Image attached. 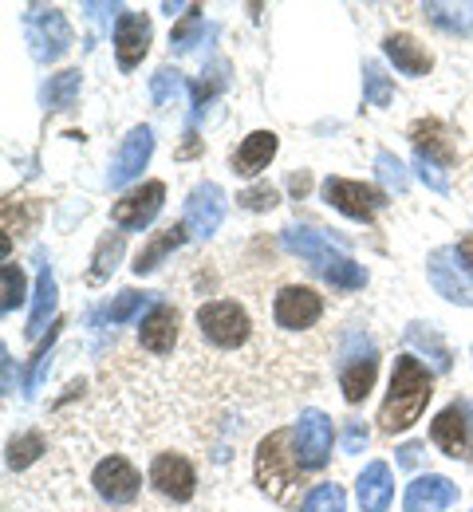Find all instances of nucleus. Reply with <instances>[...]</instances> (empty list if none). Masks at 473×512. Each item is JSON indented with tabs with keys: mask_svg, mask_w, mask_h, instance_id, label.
<instances>
[{
	"mask_svg": "<svg viewBox=\"0 0 473 512\" xmlns=\"http://www.w3.org/2000/svg\"><path fill=\"white\" fill-rule=\"evenodd\" d=\"M257 485L261 493L284 505V509H304L300 493L308 485V469L300 461V446H296V426L272 430L269 438L257 446Z\"/></svg>",
	"mask_w": 473,
	"mask_h": 512,
	"instance_id": "1",
	"label": "nucleus"
},
{
	"mask_svg": "<svg viewBox=\"0 0 473 512\" xmlns=\"http://www.w3.org/2000/svg\"><path fill=\"white\" fill-rule=\"evenodd\" d=\"M430 394H434L430 371L414 355H399L395 359V375H391V390H387V398L379 406V430L383 434H403V430H410L422 418Z\"/></svg>",
	"mask_w": 473,
	"mask_h": 512,
	"instance_id": "2",
	"label": "nucleus"
},
{
	"mask_svg": "<svg viewBox=\"0 0 473 512\" xmlns=\"http://www.w3.org/2000/svg\"><path fill=\"white\" fill-rule=\"evenodd\" d=\"M284 249L288 253H296L300 260H308L328 284H336V288H363L367 284V272L355 264V260H347L343 253H336L320 233H312V229H284Z\"/></svg>",
	"mask_w": 473,
	"mask_h": 512,
	"instance_id": "3",
	"label": "nucleus"
},
{
	"mask_svg": "<svg viewBox=\"0 0 473 512\" xmlns=\"http://www.w3.org/2000/svg\"><path fill=\"white\" fill-rule=\"evenodd\" d=\"M249 312L237 300H213L198 308V331L205 343H213L217 351H237L249 339Z\"/></svg>",
	"mask_w": 473,
	"mask_h": 512,
	"instance_id": "4",
	"label": "nucleus"
},
{
	"mask_svg": "<svg viewBox=\"0 0 473 512\" xmlns=\"http://www.w3.org/2000/svg\"><path fill=\"white\" fill-rule=\"evenodd\" d=\"M375 375H379V355L375 347L355 331L347 339V355H343V367H339V390L347 402H363L375 386Z\"/></svg>",
	"mask_w": 473,
	"mask_h": 512,
	"instance_id": "5",
	"label": "nucleus"
},
{
	"mask_svg": "<svg viewBox=\"0 0 473 512\" xmlns=\"http://www.w3.org/2000/svg\"><path fill=\"white\" fill-rule=\"evenodd\" d=\"M430 442L446 457L473 461V406L470 402H450L434 422H430Z\"/></svg>",
	"mask_w": 473,
	"mask_h": 512,
	"instance_id": "6",
	"label": "nucleus"
},
{
	"mask_svg": "<svg viewBox=\"0 0 473 512\" xmlns=\"http://www.w3.org/2000/svg\"><path fill=\"white\" fill-rule=\"evenodd\" d=\"M320 316H324V296L312 292V288L288 284L272 300V320H276V327H284V331H308V327L320 323Z\"/></svg>",
	"mask_w": 473,
	"mask_h": 512,
	"instance_id": "7",
	"label": "nucleus"
},
{
	"mask_svg": "<svg viewBox=\"0 0 473 512\" xmlns=\"http://www.w3.org/2000/svg\"><path fill=\"white\" fill-rule=\"evenodd\" d=\"M28 40L36 44L32 52H36L40 64L60 60L71 44V28L64 20V12L60 8H32L28 12Z\"/></svg>",
	"mask_w": 473,
	"mask_h": 512,
	"instance_id": "8",
	"label": "nucleus"
},
{
	"mask_svg": "<svg viewBox=\"0 0 473 512\" xmlns=\"http://www.w3.org/2000/svg\"><path fill=\"white\" fill-rule=\"evenodd\" d=\"M91 485H95V493H99L107 505H131V501H138L142 477H138V469L127 457L115 453V457H103V461L95 465Z\"/></svg>",
	"mask_w": 473,
	"mask_h": 512,
	"instance_id": "9",
	"label": "nucleus"
},
{
	"mask_svg": "<svg viewBox=\"0 0 473 512\" xmlns=\"http://www.w3.org/2000/svg\"><path fill=\"white\" fill-rule=\"evenodd\" d=\"M332 442H336V430H332V418L324 410H304L300 422H296V446H300V461L304 469H324L328 457H332Z\"/></svg>",
	"mask_w": 473,
	"mask_h": 512,
	"instance_id": "10",
	"label": "nucleus"
},
{
	"mask_svg": "<svg viewBox=\"0 0 473 512\" xmlns=\"http://www.w3.org/2000/svg\"><path fill=\"white\" fill-rule=\"evenodd\" d=\"M150 485L162 493V497H170V501H190L194 497V489H198V473H194V465L182 457V453H158L154 461H150Z\"/></svg>",
	"mask_w": 473,
	"mask_h": 512,
	"instance_id": "11",
	"label": "nucleus"
},
{
	"mask_svg": "<svg viewBox=\"0 0 473 512\" xmlns=\"http://www.w3.org/2000/svg\"><path fill=\"white\" fill-rule=\"evenodd\" d=\"M324 197L336 205L339 213H347L351 221H375V213L387 205V197L375 190V186L347 182V178H328L324 182Z\"/></svg>",
	"mask_w": 473,
	"mask_h": 512,
	"instance_id": "12",
	"label": "nucleus"
},
{
	"mask_svg": "<svg viewBox=\"0 0 473 512\" xmlns=\"http://www.w3.org/2000/svg\"><path fill=\"white\" fill-rule=\"evenodd\" d=\"M162 197H166V186H162V182H146V186L131 190L127 197H119L115 209H111V217H115L119 229H146V225L158 217Z\"/></svg>",
	"mask_w": 473,
	"mask_h": 512,
	"instance_id": "13",
	"label": "nucleus"
},
{
	"mask_svg": "<svg viewBox=\"0 0 473 512\" xmlns=\"http://www.w3.org/2000/svg\"><path fill=\"white\" fill-rule=\"evenodd\" d=\"M150 154H154V134H150V127H135L123 138V146H119V154H115V166H111V174H107L111 190L135 182L138 174H142V166L150 162Z\"/></svg>",
	"mask_w": 473,
	"mask_h": 512,
	"instance_id": "14",
	"label": "nucleus"
},
{
	"mask_svg": "<svg viewBox=\"0 0 473 512\" xmlns=\"http://www.w3.org/2000/svg\"><path fill=\"white\" fill-rule=\"evenodd\" d=\"M454 497H458V485H454L450 477H442V473H422V477H414V481L406 485L403 509L406 512H446L454 505Z\"/></svg>",
	"mask_w": 473,
	"mask_h": 512,
	"instance_id": "15",
	"label": "nucleus"
},
{
	"mask_svg": "<svg viewBox=\"0 0 473 512\" xmlns=\"http://www.w3.org/2000/svg\"><path fill=\"white\" fill-rule=\"evenodd\" d=\"M150 52V20L142 12H123L115 24V60L123 71H135Z\"/></svg>",
	"mask_w": 473,
	"mask_h": 512,
	"instance_id": "16",
	"label": "nucleus"
},
{
	"mask_svg": "<svg viewBox=\"0 0 473 512\" xmlns=\"http://www.w3.org/2000/svg\"><path fill=\"white\" fill-rule=\"evenodd\" d=\"M221 217H225V193H221V186L205 182V186H198V190L190 193V201H186V229L194 237L217 233Z\"/></svg>",
	"mask_w": 473,
	"mask_h": 512,
	"instance_id": "17",
	"label": "nucleus"
},
{
	"mask_svg": "<svg viewBox=\"0 0 473 512\" xmlns=\"http://www.w3.org/2000/svg\"><path fill=\"white\" fill-rule=\"evenodd\" d=\"M355 497H359V509L363 512H387L395 501V477H391V465L387 461H371L359 481H355Z\"/></svg>",
	"mask_w": 473,
	"mask_h": 512,
	"instance_id": "18",
	"label": "nucleus"
},
{
	"mask_svg": "<svg viewBox=\"0 0 473 512\" xmlns=\"http://www.w3.org/2000/svg\"><path fill=\"white\" fill-rule=\"evenodd\" d=\"M138 343H142L146 351H154V355L174 351V343H178V308L154 304V308L146 312L142 327H138Z\"/></svg>",
	"mask_w": 473,
	"mask_h": 512,
	"instance_id": "19",
	"label": "nucleus"
},
{
	"mask_svg": "<svg viewBox=\"0 0 473 512\" xmlns=\"http://www.w3.org/2000/svg\"><path fill=\"white\" fill-rule=\"evenodd\" d=\"M276 134L272 130H253L237 150H233V174L241 178H257L261 170H269V162L276 158Z\"/></svg>",
	"mask_w": 473,
	"mask_h": 512,
	"instance_id": "20",
	"label": "nucleus"
},
{
	"mask_svg": "<svg viewBox=\"0 0 473 512\" xmlns=\"http://www.w3.org/2000/svg\"><path fill=\"white\" fill-rule=\"evenodd\" d=\"M410 142H414V150H418V158L422 162H438V166H454V142H450V134L446 127L438 123V119H418L414 127H410Z\"/></svg>",
	"mask_w": 473,
	"mask_h": 512,
	"instance_id": "21",
	"label": "nucleus"
},
{
	"mask_svg": "<svg viewBox=\"0 0 473 512\" xmlns=\"http://www.w3.org/2000/svg\"><path fill=\"white\" fill-rule=\"evenodd\" d=\"M383 52H387V60L399 67L403 75H426V71L434 67L430 52H422V48H418L410 36H403V32L387 36V40H383Z\"/></svg>",
	"mask_w": 473,
	"mask_h": 512,
	"instance_id": "22",
	"label": "nucleus"
},
{
	"mask_svg": "<svg viewBox=\"0 0 473 512\" xmlns=\"http://www.w3.org/2000/svg\"><path fill=\"white\" fill-rule=\"evenodd\" d=\"M186 233H190L186 225H170V229H162V233H154V237H150V245H146V249H142V253L135 256V264H131V268H135L138 276H146V272H154L162 256H170V253H174V249H178V245H182V241H186Z\"/></svg>",
	"mask_w": 473,
	"mask_h": 512,
	"instance_id": "23",
	"label": "nucleus"
},
{
	"mask_svg": "<svg viewBox=\"0 0 473 512\" xmlns=\"http://www.w3.org/2000/svg\"><path fill=\"white\" fill-rule=\"evenodd\" d=\"M52 308H56V276L48 272V264L40 268V280H36V300H32V320H28V335L36 339L40 331H44V323L52 316Z\"/></svg>",
	"mask_w": 473,
	"mask_h": 512,
	"instance_id": "24",
	"label": "nucleus"
},
{
	"mask_svg": "<svg viewBox=\"0 0 473 512\" xmlns=\"http://www.w3.org/2000/svg\"><path fill=\"white\" fill-rule=\"evenodd\" d=\"M426 16L446 28V32H458V36H473V4H426Z\"/></svg>",
	"mask_w": 473,
	"mask_h": 512,
	"instance_id": "25",
	"label": "nucleus"
},
{
	"mask_svg": "<svg viewBox=\"0 0 473 512\" xmlns=\"http://www.w3.org/2000/svg\"><path fill=\"white\" fill-rule=\"evenodd\" d=\"M75 95H79V71H60L44 87V107L48 111H68L75 103Z\"/></svg>",
	"mask_w": 473,
	"mask_h": 512,
	"instance_id": "26",
	"label": "nucleus"
},
{
	"mask_svg": "<svg viewBox=\"0 0 473 512\" xmlns=\"http://www.w3.org/2000/svg\"><path fill=\"white\" fill-rule=\"evenodd\" d=\"M430 280H434V288H438L446 300H454V304H470L466 284H462L458 276H450V268H446V253H434V260H430Z\"/></svg>",
	"mask_w": 473,
	"mask_h": 512,
	"instance_id": "27",
	"label": "nucleus"
},
{
	"mask_svg": "<svg viewBox=\"0 0 473 512\" xmlns=\"http://www.w3.org/2000/svg\"><path fill=\"white\" fill-rule=\"evenodd\" d=\"M40 453H44V434H20L16 442H8V465L12 469H28Z\"/></svg>",
	"mask_w": 473,
	"mask_h": 512,
	"instance_id": "28",
	"label": "nucleus"
},
{
	"mask_svg": "<svg viewBox=\"0 0 473 512\" xmlns=\"http://www.w3.org/2000/svg\"><path fill=\"white\" fill-rule=\"evenodd\" d=\"M182 71H174V67H162L158 75H154V83H150V95H154V103L158 107H170L178 95H182Z\"/></svg>",
	"mask_w": 473,
	"mask_h": 512,
	"instance_id": "29",
	"label": "nucleus"
},
{
	"mask_svg": "<svg viewBox=\"0 0 473 512\" xmlns=\"http://www.w3.org/2000/svg\"><path fill=\"white\" fill-rule=\"evenodd\" d=\"M0 280H4V300H0V308H4V312H16V308L28 300V284H24V272H20L16 264H4Z\"/></svg>",
	"mask_w": 473,
	"mask_h": 512,
	"instance_id": "30",
	"label": "nucleus"
},
{
	"mask_svg": "<svg viewBox=\"0 0 473 512\" xmlns=\"http://www.w3.org/2000/svg\"><path fill=\"white\" fill-rule=\"evenodd\" d=\"M300 512H343V489L339 485H316L304 497V509Z\"/></svg>",
	"mask_w": 473,
	"mask_h": 512,
	"instance_id": "31",
	"label": "nucleus"
},
{
	"mask_svg": "<svg viewBox=\"0 0 473 512\" xmlns=\"http://www.w3.org/2000/svg\"><path fill=\"white\" fill-rule=\"evenodd\" d=\"M123 256V233H115V237H103L99 241V253H95V268H91V280H103L111 268H115V260Z\"/></svg>",
	"mask_w": 473,
	"mask_h": 512,
	"instance_id": "32",
	"label": "nucleus"
},
{
	"mask_svg": "<svg viewBox=\"0 0 473 512\" xmlns=\"http://www.w3.org/2000/svg\"><path fill=\"white\" fill-rule=\"evenodd\" d=\"M363 83H367V99H371L375 107H387V103H391V83H387V75H379L375 64H367Z\"/></svg>",
	"mask_w": 473,
	"mask_h": 512,
	"instance_id": "33",
	"label": "nucleus"
},
{
	"mask_svg": "<svg viewBox=\"0 0 473 512\" xmlns=\"http://www.w3.org/2000/svg\"><path fill=\"white\" fill-rule=\"evenodd\" d=\"M406 339H410V343H418V347H430V351H434V359H438V371H450V351L438 343V335H434V331L410 327V331H406Z\"/></svg>",
	"mask_w": 473,
	"mask_h": 512,
	"instance_id": "34",
	"label": "nucleus"
},
{
	"mask_svg": "<svg viewBox=\"0 0 473 512\" xmlns=\"http://www.w3.org/2000/svg\"><path fill=\"white\" fill-rule=\"evenodd\" d=\"M142 300H146L142 292H119V300H115V304L107 308V320H111V323L131 320V316H135L138 308H142Z\"/></svg>",
	"mask_w": 473,
	"mask_h": 512,
	"instance_id": "35",
	"label": "nucleus"
},
{
	"mask_svg": "<svg viewBox=\"0 0 473 512\" xmlns=\"http://www.w3.org/2000/svg\"><path fill=\"white\" fill-rule=\"evenodd\" d=\"M375 166H379V178H383V182H391L399 193L406 190V174H403V162H399V158H391V154L383 150V154L375 158Z\"/></svg>",
	"mask_w": 473,
	"mask_h": 512,
	"instance_id": "36",
	"label": "nucleus"
},
{
	"mask_svg": "<svg viewBox=\"0 0 473 512\" xmlns=\"http://www.w3.org/2000/svg\"><path fill=\"white\" fill-rule=\"evenodd\" d=\"M237 205L241 209H272L276 205V190L272 186H257V190L237 193Z\"/></svg>",
	"mask_w": 473,
	"mask_h": 512,
	"instance_id": "37",
	"label": "nucleus"
},
{
	"mask_svg": "<svg viewBox=\"0 0 473 512\" xmlns=\"http://www.w3.org/2000/svg\"><path fill=\"white\" fill-rule=\"evenodd\" d=\"M363 442H367V426H363V422H347V426H343V449H347V453H359Z\"/></svg>",
	"mask_w": 473,
	"mask_h": 512,
	"instance_id": "38",
	"label": "nucleus"
},
{
	"mask_svg": "<svg viewBox=\"0 0 473 512\" xmlns=\"http://www.w3.org/2000/svg\"><path fill=\"white\" fill-rule=\"evenodd\" d=\"M194 28H198V8H190V16L174 28V44H178V48H190L186 40H190V32H194Z\"/></svg>",
	"mask_w": 473,
	"mask_h": 512,
	"instance_id": "39",
	"label": "nucleus"
},
{
	"mask_svg": "<svg viewBox=\"0 0 473 512\" xmlns=\"http://www.w3.org/2000/svg\"><path fill=\"white\" fill-rule=\"evenodd\" d=\"M418 174H422V182H426L430 190L446 193V178H442V174H434V166H430V162H422V158H418Z\"/></svg>",
	"mask_w": 473,
	"mask_h": 512,
	"instance_id": "40",
	"label": "nucleus"
},
{
	"mask_svg": "<svg viewBox=\"0 0 473 512\" xmlns=\"http://www.w3.org/2000/svg\"><path fill=\"white\" fill-rule=\"evenodd\" d=\"M458 260H462V264L470 268V276H473V233H470V237H462V241H458Z\"/></svg>",
	"mask_w": 473,
	"mask_h": 512,
	"instance_id": "41",
	"label": "nucleus"
},
{
	"mask_svg": "<svg viewBox=\"0 0 473 512\" xmlns=\"http://www.w3.org/2000/svg\"><path fill=\"white\" fill-rule=\"evenodd\" d=\"M418 461V446H403L399 449V465H414Z\"/></svg>",
	"mask_w": 473,
	"mask_h": 512,
	"instance_id": "42",
	"label": "nucleus"
}]
</instances>
